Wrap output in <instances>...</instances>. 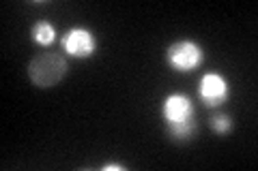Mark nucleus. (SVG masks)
I'll list each match as a JSON object with an SVG mask.
<instances>
[{
    "label": "nucleus",
    "mask_w": 258,
    "mask_h": 171,
    "mask_svg": "<svg viewBox=\"0 0 258 171\" xmlns=\"http://www.w3.org/2000/svg\"><path fill=\"white\" fill-rule=\"evenodd\" d=\"M60 50L78 60L93 58L97 54V35L84 26H74L60 37Z\"/></svg>",
    "instance_id": "20e7f679"
},
{
    "label": "nucleus",
    "mask_w": 258,
    "mask_h": 171,
    "mask_svg": "<svg viewBox=\"0 0 258 171\" xmlns=\"http://www.w3.org/2000/svg\"><path fill=\"white\" fill-rule=\"evenodd\" d=\"M198 99L205 107H222L230 99V84L222 73L209 71L198 81Z\"/></svg>",
    "instance_id": "39448f33"
},
{
    "label": "nucleus",
    "mask_w": 258,
    "mask_h": 171,
    "mask_svg": "<svg viewBox=\"0 0 258 171\" xmlns=\"http://www.w3.org/2000/svg\"><path fill=\"white\" fill-rule=\"evenodd\" d=\"M166 64L176 73H191L203 67L205 62V50L198 41L194 39H179L170 43L164 52Z\"/></svg>",
    "instance_id": "7ed1b4c3"
},
{
    "label": "nucleus",
    "mask_w": 258,
    "mask_h": 171,
    "mask_svg": "<svg viewBox=\"0 0 258 171\" xmlns=\"http://www.w3.org/2000/svg\"><path fill=\"white\" fill-rule=\"evenodd\" d=\"M112 169H114V171H125V167L123 165H116V162H110V165L103 167V171H112Z\"/></svg>",
    "instance_id": "6e6552de"
},
{
    "label": "nucleus",
    "mask_w": 258,
    "mask_h": 171,
    "mask_svg": "<svg viewBox=\"0 0 258 171\" xmlns=\"http://www.w3.org/2000/svg\"><path fill=\"white\" fill-rule=\"evenodd\" d=\"M26 71L32 86L47 90V88H54L64 79L69 71V62H67V56L60 52H41L32 56Z\"/></svg>",
    "instance_id": "f03ea898"
},
{
    "label": "nucleus",
    "mask_w": 258,
    "mask_h": 171,
    "mask_svg": "<svg viewBox=\"0 0 258 171\" xmlns=\"http://www.w3.org/2000/svg\"><path fill=\"white\" fill-rule=\"evenodd\" d=\"M209 128L215 135H228L235 128V120L228 113H215V116L209 118Z\"/></svg>",
    "instance_id": "0eeeda50"
},
{
    "label": "nucleus",
    "mask_w": 258,
    "mask_h": 171,
    "mask_svg": "<svg viewBox=\"0 0 258 171\" xmlns=\"http://www.w3.org/2000/svg\"><path fill=\"white\" fill-rule=\"evenodd\" d=\"M30 39H32V43L47 47L56 41V28L47 20H37L30 28Z\"/></svg>",
    "instance_id": "423d86ee"
},
{
    "label": "nucleus",
    "mask_w": 258,
    "mask_h": 171,
    "mask_svg": "<svg viewBox=\"0 0 258 171\" xmlns=\"http://www.w3.org/2000/svg\"><path fill=\"white\" fill-rule=\"evenodd\" d=\"M159 116L164 122L168 139H172L176 143L191 141L194 135L198 131V120H196V109L194 103L189 101V96H185L181 92H172L164 96L159 107Z\"/></svg>",
    "instance_id": "f257e3e1"
}]
</instances>
